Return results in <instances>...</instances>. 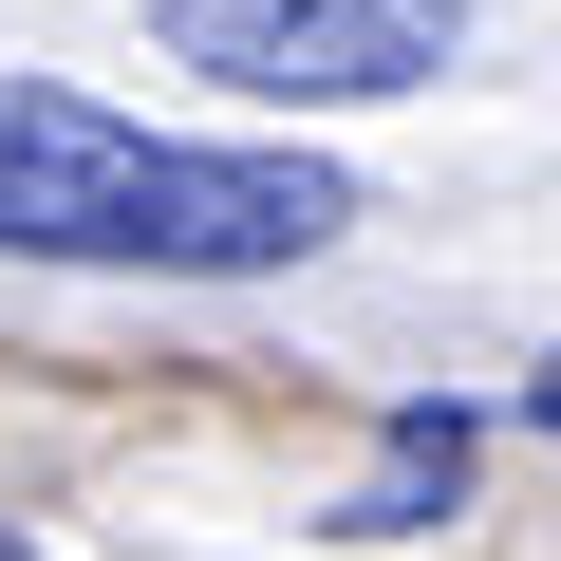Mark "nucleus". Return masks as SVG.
Listing matches in <instances>:
<instances>
[{"label": "nucleus", "mask_w": 561, "mask_h": 561, "mask_svg": "<svg viewBox=\"0 0 561 561\" xmlns=\"http://www.w3.org/2000/svg\"><path fill=\"white\" fill-rule=\"evenodd\" d=\"M131 20H150L187 76H225V94H280V113H375V94L449 76L468 0H131Z\"/></svg>", "instance_id": "nucleus-2"}, {"label": "nucleus", "mask_w": 561, "mask_h": 561, "mask_svg": "<svg viewBox=\"0 0 561 561\" xmlns=\"http://www.w3.org/2000/svg\"><path fill=\"white\" fill-rule=\"evenodd\" d=\"M356 187L319 150H187L57 76H0V262H150V280H262L319 262Z\"/></svg>", "instance_id": "nucleus-1"}, {"label": "nucleus", "mask_w": 561, "mask_h": 561, "mask_svg": "<svg viewBox=\"0 0 561 561\" xmlns=\"http://www.w3.org/2000/svg\"><path fill=\"white\" fill-rule=\"evenodd\" d=\"M431 486H468V412H393V468L337 505L356 542H393V524H431Z\"/></svg>", "instance_id": "nucleus-3"}, {"label": "nucleus", "mask_w": 561, "mask_h": 561, "mask_svg": "<svg viewBox=\"0 0 561 561\" xmlns=\"http://www.w3.org/2000/svg\"><path fill=\"white\" fill-rule=\"evenodd\" d=\"M0 561H38V542H20V524H0Z\"/></svg>", "instance_id": "nucleus-4"}]
</instances>
